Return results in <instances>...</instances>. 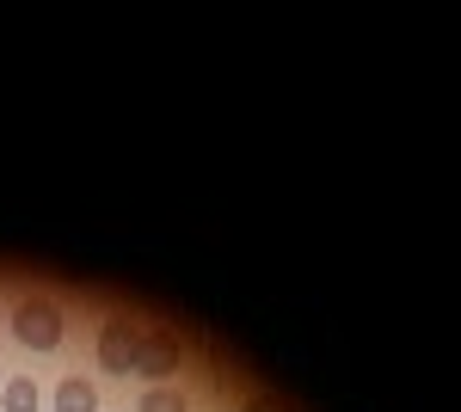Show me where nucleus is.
Segmentation results:
<instances>
[{"label": "nucleus", "mask_w": 461, "mask_h": 412, "mask_svg": "<svg viewBox=\"0 0 461 412\" xmlns=\"http://www.w3.org/2000/svg\"><path fill=\"white\" fill-rule=\"evenodd\" d=\"M0 412H37V381L32 376H13L6 394H0Z\"/></svg>", "instance_id": "nucleus-6"}, {"label": "nucleus", "mask_w": 461, "mask_h": 412, "mask_svg": "<svg viewBox=\"0 0 461 412\" xmlns=\"http://www.w3.org/2000/svg\"><path fill=\"white\" fill-rule=\"evenodd\" d=\"M62 333H68V320H62L56 302H43V296H32V302L13 308V339L25 344V351H56Z\"/></svg>", "instance_id": "nucleus-1"}, {"label": "nucleus", "mask_w": 461, "mask_h": 412, "mask_svg": "<svg viewBox=\"0 0 461 412\" xmlns=\"http://www.w3.org/2000/svg\"><path fill=\"white\" fill-rule=\"evenodd\" d=\"M136 357H142V326L136 320H105L99 326V370L136 376Z\"/></svg>", "instance_id": "nucleus-2"}, {"label": "nucleus", "mask_w": 461, "mask_h": 412, "mask_svg": "<svg viewBox=\"0 0 461 412\" xmlns=\"http://www.w3.org/2000/svg\"><path fill=\"white\" fill-rule=\"evenodd\" d=\"M56 412H99V388L86 376H62L56 381Z\"/></svg>", "instance_id": "nucleus-4"}, {"label": "nucleus", "mask_w": 461, "mask_h": 412, "mask_svg": "<svg viewBox=\"0 0 461 412\" xmlns=\"http://www.w3.org/2000/svg\"><path fill=\"white\" fill-rule=\"evenodd\" d=\"M240 412H289L277 394H252V400H240Z\"/></svg>", "instance_id": "nucleus-7"}, {"label": "nucleus", "mask_w": 461, "mask_h": 412, "mask_svg": "<svg viewBox=\"0 0 461 412\" xmlns=\"http://www.w3.org/2000/svg\"><path fill=\"white\" fill-rule=\"evenodd\" d=\"M136 412H191V394H185V388H167V381H154Z\"/></svg>", "instance_id": "nucleus-5"}, {"label": "nucleus", "mask_w": 461, "mask_h": 412, "mask_svg": "<svg viewBox=\"0 0 461 412\" xmlns=\"http://www.w3.org/2000/svg\"><path fill=\"white\" fill-rule=\"evenodd\" d=\"M178 363H185V339H178L173 326H148V333H142V357H136V376L167 381Z\"/></svg>", "instance_id": "nucleus-3"}]
</instances>
